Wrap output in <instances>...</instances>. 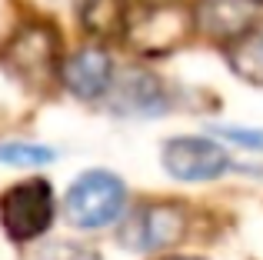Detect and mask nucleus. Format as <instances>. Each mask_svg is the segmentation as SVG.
<instances>
[{
    "label": "nucleus",
    "instance_id": "obj_1",
    "mask_svg": "<svg viewBox=\"0 0 263 260\" xmlns=\"http://www.w3.org/2000/svg\"><path fill=\"white\" fill-rule=\"evenodd\" d=\"M197 27V13L180 0H147L127 10L123 17V40L143 57L174 53Z\"/></svg>",
    "mask_w": 263,
    "mask_h": 260
},
{
    "label": "nucleus",
    "instance_id": "obj_2",
    "mask_svg": "<svg viewBox=\"0 0 263 260\" xmlns=\"http://www.w3.org/2000/svg\"><path fill=\"white\" fill-rule=\"evenodd\" d=\"M127 207V187L110 170H87L70 183L64 200V214L80 230H100L123 217Z\"/></svg>",
    "mask_w": 263,
    "mask_h": 260
},
{
    "label": "nucleus",
    "instance_id": "obj_3",
    "mask_svg": "<svg viewBox=\"0 0 263 260\" xmlns=\"http://www.w3.org/2000/svg\"><path fill=\"white\" fill-rule=\"evenodd\" d=\"M57 30L47 24H24L0 50V64L27 84H47L57 73L60 60Z\"/></svg>",
    "mask_w": 263,
    "mask_h": 260
},
{
    "label": "nucleus",
    "instance_id": "obj_4",
    "mask_svg": "<svg viewBox=\"0 0 263 260\" xmlns=\"http://www.w3.org/2000/svg\"><path fill=\"white\" fill-rule=\"evenodd\" d=\"M53 190L47 180L13 183L0 197V224L13 240H33L44 237L53 224Z\"/></svg>",
    "mask_w": 263,
    "mask_h": 260
},
{
    "label": "nucleus",
    "instance_id": "obj_5",
    "mask_svg": "<svg viewBox=\"0 0 263 260\" xmlns=\"http://www.w3.org/2000/svg\"><path fill=\"white\" fill-rule=\"evenodd\" d=\"M163 167L177 180H217L230 154L217 137H174L163 143Z\"/></svg>",
    "mask_w": 263,
    "mask_h": 260
},
{
    "label": "nucleus",
    "instance_id": "obj_6",
    "mask_svg": "<svg viewBox=\"0 0 263 260\" xmlns=\"http://www.w3.org/2000/svg\"><path fill=\"white\" fill-rule=\"evenodd\" d=\"M107 104L120 117H157L167 110V90L150 70H123L107 90Z\"/></svg>",
    "mask_w": 263,
    "mask_h": 260
},
{
    "label": "nucleus",
    "instance_id": "obj_7",
    "mask_svg": "<svg viewBox=\"0 0 263 260\" xmlns=\"http://www.w3.org/2000/svg\"><path fill=\"white\" fill-rule=\"evenodd\" d=\"M186 234V214L174 203L163 207H140L123 227V244L134 250H163L174 247Z\"/></svg>",
    "mask_w": 263,
    "mask_h": 260
},
{
    "label": "nucleus",
    "instance_id": "obj_8",
    "mask_svg": "<svg viewBox=\"0 0 263 260\" xmlns=\"http://www.w3.org/2000/svg\"><path fill=\"white\" fill-rule=\"evenodd\" d=\"M60 80L73 97L100 100L107 97L110 84H114V60L107 57V50H97V47L73 50L60 67Z\"/></svg>",
    "mask_w": 263,
    "mask_h": 260
},
{
    "label": "nucleus",
    "instance_id": "obj_9",
    "mask_svg": "<svg viewBox=\"0 0 263 260\" xmlns=\"http://www.w3.org/2000/svg\"><path fill=\"white\" fill-rule=\"evenodd\" d=\"M197 27L217 40H237L253 30L260 13V0H200L197 4Z\"/></svg>",
    "mask_w": 263,
    "mask_h": 260
},
{
    "label": "nucleus",
    "instance_id": "obj_10",
    "mask_svg": "<svg viewBox=\"0 0 263 260\" xmlns=\"http://www.w3.org/2000/svg\"><path fill=\"white\" fill-rule=\"evenodd\" d=\"M230 67L247 84H263V27H253L230 44Z\"/></svg>",
    "mask_w": 263,
    "mask_h": 260
},
{
    "label": "nucleus",
    "instance_id": "obj_11",
    "mask_svg": "<svg viewBox=\"0 0 263 260\" xmlns=\"http://www.w3.org/2000/svg\"><path fill=\"white\" fill-rule=\"evenodd\" d=\"M123 17H127V10L120 7V0H84L80 4V24L93 37L123 33Z\"/></svg>",
    "mask_w": 263,
    "mask_h": 260
},
{
    "label": "nucleus",
    "instance_id": "obj_12",
    "mask_svg": "<svg viewBox=\"0 0 263 260\" xmlns=\"http://www.w3.org/2000/svg\"><path fill=\"white\" fill-rule=\"evenodd\" d=\"M210 137H217L220 143L230 150H240L247 157H260L263 160V127H227V124H217L210 127Z\"/></svg>",
    "mask_w": 263,
    "mask_h": 260
},
{
    "label": "nucleus",
    "instance_id": "obj_13",
    "mask_svg": "<svg viewBox=\"0 0 263 260\" xmlns=\"http://www.w3.org/2000/svg\"><path fill=\"white\" fill-rule=\"evenodd\" d=\"M50 160H57V150L44 147V143H20V140L0 143V163H7V167H44Z\"/></svg>",
    "mask_w": 263,
    "mask_h": 260
},
{
    "label": "nucleus",
    "instance_id": "obj_14",
    "mask_svg": "<svg viewBox=\"0 0 263 260\" xmlns=\"http://www.w3.org/2000/svg\"><path fill=\"white\" fill-rule=\"evenodd\" d=\"M40 260H100L90 247H80V244H53Z\"/></svg>",
    "mask_w": 263,
    "mask_h": 260
},
{
    "label": "nucleus",
    "instance_id": "obj_15",
    "mask_svg": "<svg viewBox=\"0 0 263 260\" xmlns=\"http://www.w3.org/2000/svg\"><path fill=\"white\" fill-rule=\"evenodd\" d=\"M174 260H200V257H174Z\"/></svg>",
    "mask_w": 263,
    "mask_h": 260
}]
</instances>
